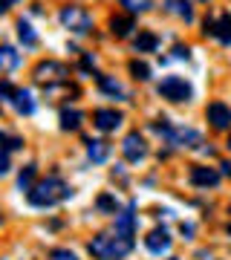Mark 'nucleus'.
<instances>
[{
	"instance_id": "obj_1",
	"label": "nucleus",
	"mask_w": 231,
	"mask_h": 260,
	"mask_svg": "<svg viewBox=\"0 0 231 260\" xmlns=\"http://www.w3.org/2000/svg\"><path fill=\"white\" fill-rule=\"evenodd\" d=\"M73 197V188L67 185L61 177H46L41 179V182H35L32 185V191H29V203L35 205V208H52V205L64 203V200H70Z\"/></svg>"
},
{
	"instance_id": "obj_2",
	"label": "nucleus",
	"mask_w": 231,
	"mask_h": 260,
	"mask_svg": "<svg viewBox=\"0 0 231 260\" xmlns=\"http://www.w3.org/2000/svg\"><path fill=\"white\" fill-rule=\"evenodd\" d=\"M133 249V240H124V237H110V234H95L90 243V254L98 260H119L124 257L127 251Z\"/></svg>"
},
{
	"instance_id": "obj_3",
	"label": "nucleus",
	"mask_w": 231,
	"mask_h": 260,
	"mask_svg": "<svg viewBox=\"0 0 231 260\" xmlns=\"http://www.w3.org/2000/svg\"><path fill=\"white\" fill-rule=\"evenodd\" d=\"M156 93L162 95V99H168V102H188L191 99V84L185 81V78H179V75H168V78H162L156 87Z\"/></svg>"
},
{
	"instance_id": "obj_4",
	"label": "nucleus",
	"mask_w": 231,
	"mask_h": 260,
	"mask_svg": "<svg viewBox=\"0 0 231 260\" xmlns=\"http://www.w3.org/2000/svg\"><path fill=\"white\" fill-rule=\"evenodd\" d=\"M61 23H64L70 32H75V35H87L92 26V18L87 15V9H81V6H64L61 9Z\"/></svg>"
},
{
	"instance_id": "obj_5",
	"label": "nucleus",
	"mask_w": 231,
	"mask_h": 260,
	"mask_svg": "<svg viewBox=\"0 0 231 260\" xmlns=\"http://www.w3.org/2000/svg\"><path fill=\"white\" fill-rule=\"evenodd\" d=\"M32 75H35L38 84H44V87H55V84H64L67 81L70 70H67L64 64H58V61H41Z\"/></svg>"
},
{
	"instance_id": "obj_6",
	"label": "nucleus",
	"mask_w": 231,
	"mask_h": 260,
	"mask_svg": "<svg viewBox=\"0 0 231 260\" xmlns=\"http://www.w3.org/2000/svg\"><path fill=\"white\" fill-rule=\"evenodd\" d=\"M168 139L176 148H196V145H203V133L194 127H171Z\"/></svg>"
},
{
	"instance_id": "obj_7",
	"label": "nucleus",
	"mask_w": 231,
	"mask_h": 260,
	"mask_svg": "<svg viewBox=\"0 0 231 260\" xmlns=\"http://www.w3.org/2000/svg\"><path fill=\"white\" fill-rule=\"evenodd\" d=\"M121 153H124V159H127V162H139V159H145L148 148H145V139L139 136L136 130L124 136V142H121Z\"/></svg>"
},
{
	"instance_id": "obj_8",
	"label": "nucleus",
	"mask_w": 231,
	"mask_h": 260,
	"mask_svg": "<svg viewBox=\"0 0 231 260\" xmlns=\"http://www.w3.org/2000/svg\"><path fill=\"white\" fill-rule=\"evenodd\" d=\"M205 116H208V121H211L214 130H228L231 127V107H228V104H222V102L208 104Z\"/></svg>"
},
{
	"instance_id": "obj_9",
	"label": "nucleus",
	"mask_w": 231,
	"mask_h": 260,
	"mask_svg": "<svg viewBox=\"0 0 231 260\" xmlns=\"http://www.w3.org/2000/svg\"><path fill=\"white\" fill-rule=\"evenodd\" d=\"M133 232H136V205H127L124 211L116 214V234L124 240H133Z\"/></svg>"
},
{
	"instance_id": "obj_10",
	"label": "nucleus",
	"mask_w": 231,
	"mask_h": 260,
	"mask_svg": "<svg viewBox=\"0 0 231 260\" xmlns=\"http://www.w3.org/2000/svg\"><path fill=\"white\" fill-rule=\"evenodd\" d=\"M220 182V174L214 168H203V165H194L191 168V185L196 188H214Z\"/></svg>"
},
{
	"instance_id": "obj_11",
	"label": "nucleus",
	"mask_w": 231,
	"mask_h": 260,
	"mask_svg": "<svg viewBox=\"0 0 231 260\" xmlns=\"http://www.w3.org/2000/svg\"><path fill=\"white\" fill-rule=\"evenodd\" d=\"M92 121H95V127L98 130L110 133V130H116L121 124V113H116V110H95L92 113Z\"/></svg>"
},
{
	"instance_id": "obj_12",
	"label": "nucleus",
	"mask_w": 231,
	"mask_h": 260,
	"mask_svg": "<svg viewBox=\"0 0 231 260\" xmlns=\"http://www.w3.org/2000/svg\"><path fill=\"white\" fill-rule=\"evenodd\" d=\"M145 246H148V251H153V254H162V251L171 249V237H168L165 229H153V232L145 237Z\"/></svg>"
},
{
	"instance_id": "obj_13",
	"label": "nucleus",
	"mask_w": 231,
	"mask_h": 260,
	"mask_svg": "<svg viewBox=\"0 0 231 260\" xmlns=\"http://www.w3.org/2000/svg\"><path fill=\"white\" fill-rule=\"evenodd\" d=\"M87 156H90L95 165H102V162H107V156H110V145L104 139H87Z\"/></svg>"
},
{
	"instance_id": "obj_14",
	"label": "nucleus",
	"mask_w": 231,
	"mask_h": 260,
	"mask_svg": "<svg viewBox=\"0 0 231 260\" xmlns=\"http://www.w3.org/2000/svg\"><path fill=\"white\" fill-rule=\"evenodd\" d=\"M12 104H15V110H18L20 116H32V113H35V99H32L29 90H15Z\"/></svg>"
},
{
	"instance_id": "obj_15",
	"label": "nucleus",
	"mask_w": 231,
	"mask_h": 260,
	"mask_svg": "<svg viewBox=\"0 0 231 260\" xmlns=\"http://www.w3.org/2000/svg\"><path fill=\"white\" fill-rule=\"evenodd\" d=\"M165 6L171 15H176V18H182L185 23H191L194 20V9H191V0H165Z\"/></svg>"
},
{
	"instance_id": "obj_16",
	"label": "nucleus",
	"mask_w": 231,
	"mask_h": 260,
	"mask_svg": "<svg viewBox=\"0 0 231 260\" xmlns=\"http://www.w3.org/2000/svg\"><path fill=\"white\" fill-rule=\"evenodd\" d=\"M133 29H136V23H133V18H130V15H116V18L110 20V32L116 38H127Z\"/></svg>"
},
{
	"instance_id": "obj_17",
	"label": "nucleus",
	"mask_w": 231,
	"mask_h": 260,
	"mask_svg": "<svg viewBox=\"0 0 231 260\" xmlns=\"http://www.w3.org/2000/svg\"><path fill=\"white\" fill-rule=\"evenodd\" d=\"M98 78V87H102V93L113 95V99H124V90H121V84L116 81V78H110V75H95Z\"/></svg>"
},
{
	"instance_id": "obj_18",
	"label": "nucleus",
	"mask_w": 231,
	"mask_h": 260,
	"mask_svg": "<svg viewBox=\"0 0 231 260\" xmlns=\"http://www.w3.org/2000/svg\"><path fill=\"white\" fill-rule=\"evenodd\" d=\"M133 47H136V52H153L159 47V38L153 32H139V38L133 41Z\"/></svg>"
},
{
	"instance_id": "obj_19",
	"label": "nucleus",
	"mask_w": 231,
	"mask_h": 260,
	"mask_svg": "<svg viewBox=\"0 0 231 260\" xmlns=\"http://www.w3.org/2000/svg\"><path fill=\"white\" fill-rule=\"evenodd\" d=\"M214 38H217L220 44H225V47L231 44V15H228V12H225V15H220V20H217V32H214Z\"/></svg>"
},
{
	"instance_id": "obj_20",
	"label": "nucleus",
	"mask_w": 231,
	"mask_h": 260,
	"mask_svg": "<svg viewBox=\"0 0 231 260\" xmlns=\"http://www.w3.org/2000/svg\"><path fill=\"white\" fill-rule=\"evenodd\" d=\"M81 110H70V107H64L61 110V130H78L81 127Z\"/></svg>"
},
{
	"instance_id": "obj_21",
	"label": "nucleus",
	"mask_w": 231,
	"mask_h": 260,
	"mask_svg": "<svg viewBox=\"0 0 231 260\" xmlns=\"http://www.w3.org/2000/svg\"><path fill=\"white\" fill-rule=\"evenodd\" d=\"M20 64V52L15 47H0V70H15Z\"/></svg>"
},
{
	"instance_id": "obj_22",
	"label": "nucleus",
	"mask_w": 231,
	"mask_h": 260,
	"mask_svg": "<svg viewBox=\"0 0 231 260\" xmlns=\"http://www.w3.org/2000/svg\"><path fill=\"white\" fill-rule=\"evenodd\" d=\"M18 38H20V44H23V47H35V44H38L35 29L29 26L26 20H18Z\"/></svg>"
},
{
	"instance_id": "obj_23",
	"label": "nucleus",
	"mask_w": 231,
	"mask_h": 260,
	"mask_svg": "<svg viewBox=\"0 0 231 260\" xmlns=\"http://www.w3.org/2000/svg\"><path fill=\"white\" fill-rule=\"evenodd\" d=\"M35 174H38V165H26L23 171H20V177H18L20 191H32V185H35Z\"/></svg>"
},
{
	"instance_id": "obj_24",
	"label": "nucleus",
	"mask_w": 231,
	"mask_h": 260,
	"mask_svg": "<svg viewBox=\"0 0 231 260\" xmlns=\"http://www.w3.org/2000/svg\"><path fill=\"white\" fill-rule=\"evenodd\" d=\"M0 148L6 150V153H9V150H20V148H23V139H20V136H12V133H3V130H0Z\"/></svg>"
},
{
	"instance_id": "obj_25",
	"label": "nucleus",
	"mask_w": 231,
	"mask_h": 260,
	"mask_svg": "<svg viewBox=\"0 0 231 260\" xmlns=\"http://www.w3.org/2000/svg\"><path fill=\"white\" fill-rule=\"evenodd\" d=\"M130 75L139 78V81H148L150 78V67L145 61H130Z\"/></svg>"
},
{
	"instance_id": "obj_26",
	"label": "nucleus",
	"mask_w": 231,
	"mask_h": 260,
	"mask_svg": "<svg viewBox=\"0 0 231 260\" xmlns=\"http://www.w3.org/2000/svg\"><path fill=\"white\" fill-rule=\"evenodd\" d=\"M121 6L127 12H145L150 9V0H121Z\"/></svg>"
},
{
	"instance_id": "obj_27",
	"label": "nucleus",
	"mask_w": 231,
	"mask_h": 260,
	"mask_svg": "<svg viewBox=\"0 0 231 260\" xmlns=\"http://www.w3.org/2000/svg\"><path fill=\"white\" fill-rule=\"evenodd\" d=\"M98 208H102V211H110V214H119V205H116V200H113L110 194L98 197Z\"/></svg>"
},
{
	"instance_id": "obj_28",
	"label": "nucleus",
	"mask_w": 231,
	"mask_h": 260,
	"mask_svg": "<svg viewBox=\"0 0 231 260\" xmlns=\"http://www.w3.org/2000/svg\"><path fill=\"white\" fill-rule=\"evenodd\" d=\"M15 90H18V87H12L9 81H0V102H12Z\"/></svg>"
},
{
	"instance_id": "obj_29",
	"label": "nucleus",
	"mask_w": 231,
	"mask_h": 260,
	"mask_svg": "<svg viewBox=\"0 0 231 260\" xmlns=\"http://www.w3.org/2000/svg\"><path fill=\"white\" fill-rule=\"evenodd\" d=\"M49 260H78L70 249H52V254H49Z\"/></svg>"
},
{
	"instance_id": "obj_30",
	"label": "nucleus",
	"mask_w": 231,
	"mask_h": 260,
	"mask_svg": "<svg viewBox=\"0 0 231 260\" xmlns=\"http://www.w3.org/2000/svg\"><path fill=\"white\" fill-rule=\"evenodd\" d=\"M3 174H9V153L6 150H0V177Z\"/></svg>"
},
{
	"instance_id": "obj_31",
	"label": "nucleus",
	"mask_w": 231,
	"mask_h": 260,
	"mask_svg": "<svg viewBox=\"0 0 231 260\" xmlns=\"http://www.w3.org/2000/svg\"><path fill=\"white\" fill-rule=\"evenodd\" d=\"M174 58H185V61H188V58H191V49L182 47V44H176V47H174Z\"/></svg>"
},
{
	"instance_id": "obj_32",
	"label": "nucleus",
	"mask_w": 231,
	"mask_h": 260,
	"mask_svg": "<svg viewBox=\"0 0 231 260\" xmlns=\"http://www.w3.org/2000/svg\"><path fill=\"white\" fill-rule=\"evenodd\" d=\"M203 32H205V35H214V32H217V20H214V18H205V23H203Z\"/></svg>"
},
{
	"instance_id": "obj_33",
	"label": "nucleus",
	"mask_w": 231,
	"mask_h": 260,
	"mask_svg": "<svg viewBox=\"0 0 231 260\" xmlns=\"http://www.w3.org/2000/svg\"><path fill=\"white\" fill-rule=\"evenodd\" d=\"M92 67H95V58H92V55H84V58H81V70H84V73H90Z\"/></svg>"
},
{
	"instance_id": "obj_34",
	"label": "nucleus",
	"mask_w": 231,
	"mask_h": 260,
	"mask_svg": "<svg viewBox=\"0 0 231 260\" xmlns=\"http://www.w3.org/2000/svg\"><path fill=\"white\" fill-rule=\"evenodd\" d=\"M179 229H182V234H185V237H191V234H194V225H191V223H182Z\"/></svg>"
},
{
	"instance_id": "obj_35",
	"label": "nucleus",
	"mask_w": 231,
	"mask_h": 260,
	"mask_svg": "<svg viewBox=\"0 0 231 260\" xmlns=\"http://www.w3.org/2000/svg\"><path fill=\"white\" fill-rule=\"evenodd\" d=\"M220 168H222V174H225V177H231V162H222Z\"/></svg>"
},
{
	"instance_id": "obj_36",
	"label": "nucleus",
	"mask_w": 231,
	"mask_h": 260,
	"mask_svg": "<svg viewBox=\"0 0 231 260\" xmlns=\"http://www.w3.org/2000/svg\"><path fill=\"white\" fill-rule=\"evenodd\" d=\"M12 3H15V0H0V12H6L12 6Z\"/></svg>"
},
{
	"instance_id": "obj_37",
	"label": "nucleus",
	"mask_w": 231,
	"mask_h": 260,
	"mask_svg": "<svg viewBox=\"0 0 231 260\" xmlns=\"http://www.w3.org/2000/svg\"><path fill=\"white\" fill-rule=\"evenodd\" d=\"M228 150H231V136H228Z\"/></svg>"
},
{
	"instance_id": "obj_38",
	"label": "nucleus",
	"mask_w": 231,
	"mask_h": 260,
	"mask_svg": "<svg viewBox=\"0 0 231 260\" xmlns=\"http://www.w3.org/2000/svg\"><path fill=\"white\" fill-rule=\"evenodd\" d=\"M228 234H231V225H228Z\"/></svg>"
},
{
	"instance_id": "obj_39",
	"label": "nucleus",
	"mask_w": 231,
	"mask_h": 260,
	"mask_svg": "<svg viewBox=\"0 0 231 260\" xmlns=\"http://www.w3.org/2000/svg\"><path fill=\"white\" fill-rule=\"evenodd\" d=\"M203 3H208V0H203Z\"/></svg>"
},
{
	"instance_id": "obj_40",
	"label": "nucleus",
	"mask_w": 231,
	"mask_h": 260,
	"mask_svg": "<svg viewBox=\"0 0 231 260\" xmlns=\"http://www.w3.org/2000/svg\"><path fill=\"white\" fill-rule=\"evenodd\" d=\"M171 260H176V257H171Z\"/></svg>"
}]
</instances>
